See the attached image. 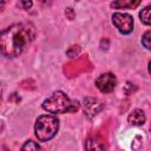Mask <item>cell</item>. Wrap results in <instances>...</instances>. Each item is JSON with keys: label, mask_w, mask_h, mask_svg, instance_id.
Here are the masks:
<instances>
[{"label": "cell", "mask_w": 151, "mask_h": 151, "mask_svg": "<svg viewBox=\"0 0 151 151\" xmlns=\"http://www.w3.org/2000/svg\"><path fill=\"white\" fill-rule=\"evenodd\" d=\"M116 85H117V79L112 73H104L96 79V86L103 93L112 92Z\"/></svg>", "instance_id": "5"}, {"label": "cell", "mask_w": 151, "mask_h": 151, "mask_svg": "<svg viewBox=\"0 0 151 151\" xmlns=\"http://www.w3.org/2000/svg\"><path fill=\"white\" fill-rule=\"evenodd\" d=\"M65 14H66L67 19H70V20H73L74 17H76V13H74V11H73L72 7H67L66 11H65Z\"/></svg>", "instance_id": "13"}, {"label": "cell", "mask_w": 151, "mask_h": 151, "mask_svg": "<svg viewBox=\"0 0 151 151\" xmlns=\"http://www.w3.org/2000/svg\"><path fill=\"white\" fill-rule=\"evenodd\" d=\"M1 98H2V86L0 84V101H1Z\"/></svg>", "instance_id": "15"}, {"label": "cell", "mask_w": 151, "mask_h": 151, "mask_svg": "<svg viewBox=\"0 0 151 151\" xmlns=\"http://www.w3.org/2000/svg\"><path fill=\"white\" fill-rule=\"evenodd\" d=\"M4 7H5V0H0V12L4 9Z\"/></svg>", "instance_id": "14"}, {"label": "cell", "mask_w": 151, "mask_h": 151, "mask_svg": "<svg viewBox=\"0 0 151 151\" xmlns=\"http://www.w3.org/2000/svg\"><path fill=\"white\" fill-rule=\"evenodd\" d=\"M103 104L96 98L86 97L84 99V112L88 118H92L96 114H98L103 110Z\"/></svg>", "instance_id": "6"}, {"label": "cell", "mask_w": 151, "mask_h": 151, "mask_svg": "<svg viewBox=\"0 0 151 151\" xmlns=\"http://www.w3.org/2000/svg\"><path fill=\"white\" fill-rule=\"evenodd\" d=\"M32 5H33L32 0H20V4H19V6L24 9H29L32 7Z\"/></svg>", "instance_id": "12"}, {"label": "cell", "mask_w": 151, "mask_h": 151, "mask_svg": "<svg viewBox=\"0 0 151 151\" xmlns=\"http://www.w3.org/2000/svg\"><path fill=\"white\" fill-rule=\"evenodd\" d=\"M142 45L146 50H150L151 48V31H146L144 33V35L142 37Z\"/></svg>", "instance_id": "10"}, {"label": "cell", "mask_w": 151, "mask_h": 151, "mask_svg": "<svg viewBox=\"0 0 151 151\" xmlns=\"http://www.w3.org/2000/svg\"><path fill=\"white\" fill-rule=\"evenodd\" d=\"M127 120H129V123L132 124V125H143V124L145 123V120H146V117H145V113H144L143 110L136 109V110H133V111L129 114Z\"/></svg>", "instance_id": "8"}, {"label": "cell", "mask_w": 151, "mask_h": 151, "mask_svg": "<svg viewBox=\"0 0 151 151\" xmlns=\"http://www.w3.org/2000/svg\"><path fill=\"white\" fill-rule=\"evenodd\" d=\"M112 24L122 34H129L133 29V18L127 13H120V12L113 13Z\"/></svg>", "instance_id": "4"}, {"label": "cell", "mask_w": 151, "mask_h": 151, "mask_svg": "<svg viewBox=\"0 0 151 151\" xmlns=\"http://www.w3.org/2000/svg\"><path fill=\"white\" fill-rule=\"evenodd\" d=\"M35 37V28L29 22H18L0 32V53L7 58L19 57Z\"/></svg>", "instance_id": "1"}, {"label": "cell", "mask_w": 151, "mask_h": 151, "mask_svg": "<svg viewBox=\"0 0 151 151\" xmlns=\"http://www.w3.org/2000/svg\"><path fill=\"white\" fill-rule=\"evenodd\" d=\"M21 149H22V150H39V149H40V145H39L38 143L33 142V140H27V142L22 145Z\"/></svg>", "instance_id": "11"}, {"label": "cell", "mask_w": 151, "mask_h": 151, "mask_svg": "<svg viewBox=\"0 0 151 151\" xmlns=\"http://www.w3.org/2000/svg\"><path fill=\"white\" fill-rule=\"evenodd\" d=\"M150 9H151V6L147 5L146 7H144V8L139 12L140 21H142L144 25H146V26H149V25L151 24V19H150Z\"/></svg>", "instance_id": "9"}, {"label": "cell", "mask_w": 151, "mask_h": 151, "mask_svg": "<svg viewBox=\"0 0 151 151\" xmlns=\"http://www.w3.org/2000/svg\"><path fill=\"white\" fill-rule=\"evenodd\" d=\"M59 130V119L55 114H42L38 117L35 125H34V132L35 137L40 142H48L51 140Z\"/></svg>", "instance_id": "3"}, {"label": "cell", "mask_w": 151, "mask_h": 151, "mask_svg": "<svg viewBox=\"0 0 151 151\" xmlns=\"http://www.w3.org/2000/svg\"><path fill=\"white\" fill-rule=\"evenodd\" d=\"M42 109L52 114L58 113H73L79 110V101L71 100L63 91H55L52 96L42 103Z\"/></svg>", "instance_id": "2"}, {"label": "cell", "mask_w": 151, "mask_h": 151, "mask_svg": "<svg viewBox=\"0 0 151 151\" xmlns=\"http://www.w3.org/2000/svg\"><path fill=\"white\" fill-rule=\"evenodd\" d=\"M143 0H114L111 2V7L114 9H134Z\"/></svg>", "instance_id": "7"}]
</instances>
